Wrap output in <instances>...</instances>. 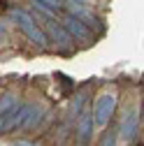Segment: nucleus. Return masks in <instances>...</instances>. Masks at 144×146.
Instances as JSON below:
<instances>
[{
    "mask_svg": "<svg viewBox=\"0 0 144 146\" xmlns=\"http://www.w3.org/2000/svg\"><path fill=\"white\" fill-rule=\"evenodd\" d=\"M12 19L16 21L19 30L26 35L30 42H35L37 46H47V44H49V40H47L44 30H42L37 23H35V19H33V16H30L26 9H12Z\"/></svg>",
    "mask_w": 144,
    "mask_h": 146,
    "instance_id": "obj_1",
    "label": "nucleus"
},
{
    "mask_svg": "<svg viewBox=\"0 0 144 146\" xmlns=\"http://www.w3.org/2000/svg\"><path fill=\"white\" fill-rule=\"evenodd\" d=\"M33 111H35V104H19V107H14L12 111L3 114L0 116V135L12 132L16 127H26V123L33 116Z\"/></svg>",
    "mask_w": 144,
    "mask_h": 146,
    "instance_id": "obj_2",
    "label": "nucleus"
},
{
    "mask_svg": "<svg viewBox=\"0 0 144 146\" xmlns=\"http://www.w3.org/2000/svg\"><path fill=\"white\" fill-rule=\"evenodd\" d=\"M114 109H116V95L114 93H105L98 98L95 102V109H93V118H95V125L100 127H107L114 116Z\"/></svg>",
    "mask_w": 144,
    "mask_h": 146,
    "instance_id": "obj_3",
    "label": "nucleus"
},
{
    "mask_svg": "<svg viewBox=\"0 0 144 146\" xmlns=\"http://www.w3.org/2000/svg\"><path fill=\"white\" fill-rule=\"evenodd\" d=\"M44 35H47V40L51 37L53 42H56L58 46H63V49H70L72 44H75V40L65 33V28L56 19H44Z\"/></svg>",
    "mask_w": 144,
    "mask_h": 146,
    "instance_id": "obj_4",
    "label": "nucleus"
},
{
    "mask_svg": "<svg viewBox=\"0 0 144 146\" xmlns=\"http://www.w3.org/2000/svg\"><path fill=\"white\" fill-rule=\"evenodd\" d=\"M61 26L65 28V33L70 35L72 40H81V42L91 40V28H88L86 23H81L79 19H75V16H70V14L63 16V23Z\"/></svg>",
    "mask_w": 144,
    "mask_h": 146,
    "instance_id": "obj_5",
    "label": "nucleus"
},
{
    "mask_svg": "<svg viewBox=\"0 0 144 146\" xmlns=\"http://www.w3.org/2000/svg\"><path fill=\"white\" fill-rule=\"evenodd\" d=\"M93 137V116L81 114L77 118V146H86Z\"/></svg>",
    "mask_w": 144,
    "mask_h": 146,
    "instance_id": "obj_6",
    "label": "nucleus"
},
{
    "mask_svg": "<svg viewBox=\"0 0 144 146\" xmlns=\"http://www.w3.org/2000/svg\"><path fill=\"white\" fill-rule=\"evenodd\" d=\"M137 123H139L137 114L133 111V109H128V111H125V116H123V121H121L119 137H121L123 141H130V139H135V135H137Z\"/></svg>",
    "mask_w": 144,
    "mask_h": 146,
    "instance_id": "obj_7",
    "label": "nucleus"
},
{
    "mask_svg": "<svg viewBox=\"0 0 144 146\" xmlns=\"http://www.w3.org/2000/svg\"><path fill=\"white\" fill-rule=\"evenodd\" d=\"M33 7H37L42 12H49V14H58L63 9V3H53V0H37V3H33Z\"/></svg>",
    "mask_w": 144,
    "mask_h": 146,
    "instance_id": "obj_8",
    "label": "nucleus"
},
{
    "mask_svg": "<svg viewBox=\"0 0 144 146\" xmlns=\"http://www.w3.org/2000/svg\"><path fill=\"white\" fill-rule=\"evenodd\" d=\"M116 139H119V130H105L102 132V137H100V141H98V146H116Z\"/></svg>",
    "mask_w": 144,
    "mask_h": 146,
    "instance_id": "obj_9",
    "label": "nucleus"
},
{
    "mask_svg": "<svg viewBox=\"0 0 144 146\" xmlns=\"http://www.w3.org/2000/svg\"><path fill=\"white\" fill-rule=\"evenodd\" d=\"M16 107V98L14 95H3V98H0V116H3V114H7V111H12V109Z\"/></svg>",
    "mask_w": 144,
    "mask_h": 146,
    "instance_id": "obj_10",
    "label": "nucleus"
},
{
    "mask_svg": "<svg viewBox=\"0 0 144 146\" xmlns=\"http://www.w3.org/2000/svg\"><path fill=\"white\" fill-rule=\"evenodd\" d=\"M81 104H84V95H77L75 98V102H72V107H70V116H81Z\"/></svg>",
    "mask_w": 144,
    "mask_h": 146,
    "instance_id": "obj_11",
    "label": "nucleus"
},
{
    "mask_svg": "<svg viewBox=\"0 0 144 146\" xmlns=\"http://www.w3.org/2000/svg\"><path fill=\"white\" fill-rule=\"evenodd\" d=\"M142 123H144V98H142Z\"/></svg>",
    "mask_w": 144,
    "mask_h": 146,
    "instance_id": "obj_12",
    "label": "nucleus"
},
{
    "mask_svg": "<svg viewBox=\"0 0 144 146\" xmlns=\"http://www.w3.org/2000/svg\"><path fill=\"white\" fill-rule=\"evenodd\" d=\"M0 42H3V28H0Z\"/></svg>",
    "mask_w": 144,
    "mask_h": 146,
    "instance_id": "obj_13",
    "label": "nucleus"
}]
</instances>
